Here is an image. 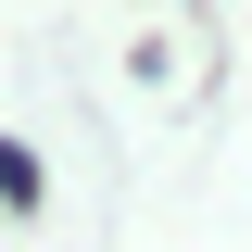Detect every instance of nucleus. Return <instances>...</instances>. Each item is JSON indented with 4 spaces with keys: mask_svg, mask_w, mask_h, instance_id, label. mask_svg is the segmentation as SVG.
I'll return each instance as SVG.
<instances>
[{
    "mask_svg": "<svg viewBox=\"0 0 252 252\" xmlns=\"http://www.w3.org/2000/svg\"><path fill=\"white\" fill-rule=\"evenodd\" d=\"M0 202H38V164L13 152V139H0Z\"/></svg>",
    "mask_w": 252,
    "mask_h": 252,
    "instance_id": "f257e3e1",
    "label": "nucleus"
}]
</instances>
